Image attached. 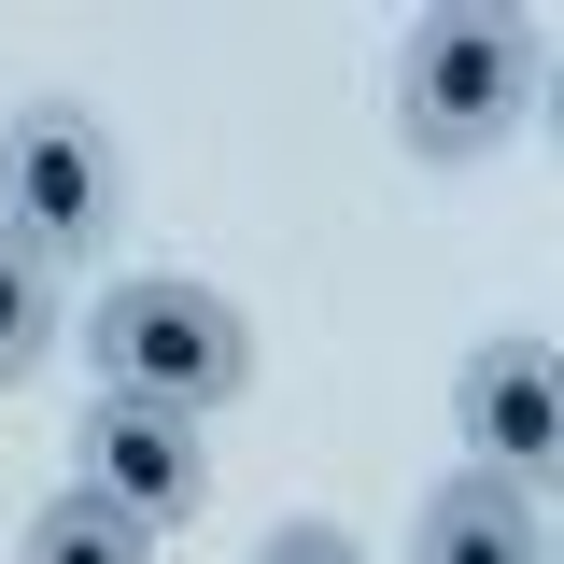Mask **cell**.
<instances>
[{"label": "cell", "mask_w": 564, "mask_h": 564, "mask_svg": "<svg viewBox=\"0 0 564 564\" xmlns=\"http://www.w3.org/2000/svg\"><path fill=\"white\" fill-rule=\"evenodd\" d=\"M551 99V29L536 14H423L395 43V141L466 170V155H508Z\"/></svg>", "instance_id": "cell-1"}, {"label": "cell", "mask_w": 564, "mask_h": 564, "mask_svg": "<svg viewBox=\"0 0 564 564\" xmlns=\"http://www.w3.org/2000/svg\"><path fill=\"white\" fill-rule=\"evenodd\" d=\"M85 352H99V395L170 410V423L254 395V325H240V296L170 282V269H155V282H113V296H99V325H85Z\"/></svg>", "instance_id": "cell-2"}, {"label": "cell", "mask_w": 564, "mask_h": 564, "mask_svg": "<svg viewBox=\"0 0 564 564\" xmlns=\"http://www.w3.org/2000/svg\"><path fill=\"white\" fill-rule=\"evenodd\" d=\"M113 212H128V170H113V128H99V113L29 99V113L0 128V226H14L29 254H99Z\"/></svg>", "instance_id": "cell-3"}, {"label": "cell", "mask_w": 564, "mask_h": 564, "mask_svg": "<svg viewBox=\"0 0 564 564\" xmlns=\"http://www.w3.org/2000/svg\"><path fill=\"white\" fill-rule=\"evenodd\" d=\"M70 466H85V494L113 508V522H198V423H170V410H128V395H85V423H70Z\"/></svg>", "instance_id": "cell-4"}, {"label": "cell", "mask_w": 564, "mask_h": 564, "mask_svg": "<svg viewBox=\"0 0 564 564\" xmlns=\"http://www.w3.org/2000/svg\"><path fill=\"white\" fill-rule=\"evenodd\" d=\"M466 437H480V466L494 480H551V452H564V367H551V339H494V352H466Z\"/></svg>", "instance_id": "cell-5"}, {"label": "cell", "mask_w": 564, "mask_h": 564, "mask_svg": "<svg viewBox=\"0 0 564 564\" xmlns=\"http://www.w3.org/2000/svg\"><path fill=\"white\" fill-rule=\"evenodd\" d=\"M410 564H551V508H536L522 480H494V466H466V480L423 494Z\"/></svg>", "instance_id": "cell-6"}, {"label": "cell", "mask_w": 564, "mask_h": 564, "mask_svg": "<svg viewBox=\"0 0 564 564\" xmlns=\"http://www.w3.org/2000/svg\"><path fill=\"white\" fill-rule=\"evenodd\" d=\"M43 352H57V254H29L0 226V381H29Z\"/></svg>", "instance_id": "cell-7"}, {"label": "cell", "mask_w": 564, "mask_h": 564, "mask_svg": "<svg viewBox=\"0 0 564 564\" xmlns=\"http://www.w3.org/2000/svg\"><path fill=\"white\" fill-rule=\"evenodd\" d=\"M29 564H155V536H141V522H113L99 494H57V508L29 522Z\"/></svg>", "instance_id": "cell-8"}, {"label": "cell", "mask_w": 564, "mask_h": 564, "mask_svg": "<svg viewBox=\"0 0 564 564\" xmlns=\"http://www.w3.org/2000/svg\"><path fill=\"white\" fill-rule=\"evenodd\" d=\"M254 564H367V551H352L339 522H282V536H269V551H254Z\"/></svg>", "instance_id": "cell-9"}]
</instances>
